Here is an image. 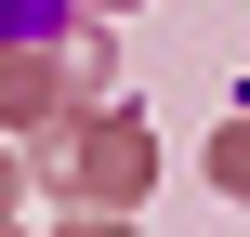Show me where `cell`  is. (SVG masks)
<instances>
[{
	"instance_id": "1",
	"label": "cell",
	"mask_w": 250,
	"mask_h": 237,
	"mask_svg": "<svg viewBox=\"0 0 250 237\" xmlns=\"http://www.w3.org/2000/svg\"><path fill=\"white\" fill-rule=\"evenodd\" d=\"M40 26H53V0H0V53H13V40H40Z\"/></svg>"
}]
</instances>
